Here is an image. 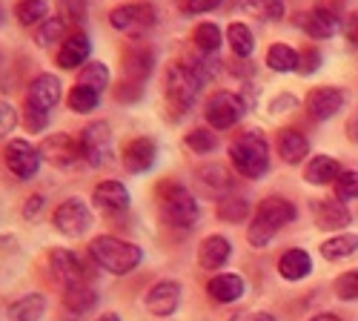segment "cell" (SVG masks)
<instances>
[{"instance_id":"6da1fadb","label":"cell","mask_w":358,"mask_h":321,"mask_svg":"<svg viewBox=\"0 0 358 321\" xmlns=\"http://www.w3.org/2000/svg\"><path fill=\"white\" fill-rule=\"evenodd\" d=\"M206 80H210L206 64L195 61V57H187L184 64H172V66L166 69V78H164L166 101H169L178 112L192 109V104L198 101L201 86H203Z\"/></svg>"},{"instance_id":"7a4b0ae2","label":"cell","mask_w":358,"mask_h":321,"mask_svg":"<svg viewBox=\"0 0 358 321\" xmlns=\"http://www.w3.org/2000/svg\"><path fill=\"white\" fill-rule=\"evenodd\" d=\"M295 221V207H292V201L281 198V195H270V198H264L258 204V210H255V218L247 229V238L252 247H266L275 236H278V229L292 224Z\"/></svg>"},{"instance_id":"3957f363","label":"cell","mask_w":358,"mask_h":321,"mask_svg":"<svg viewBox=\"0 0 358 321\" xmlns=\"http://www.w3.org/2000/svg\"><path fill=\"white\" fill-rule=\"evenodd\" d=\"M89 255L95 258L98 267H103L106 273H115V276L132 273L143 261V252L138 244L115 238V236H98L92 244H89Z\"/></svg>"},{"instance_id":"277c9868","label":"cell","mask_w":358,"mask_h":321,"mask_svg":"<svg viewBox=\"0 0 358 321\" xmlns=\"http://www.w3.org/2000/svg\"><path fill=\"white\" fill-rule=\"evenodd\" d=\"M229 161L235 172H241L244 178H261L270 169V147L261 132H244L232 141L229 147Z\"/></svg>"},{"instance_id":"5b68a950","label":"cell","mask_w":358,"mask_h":321,"mask_svg":"<svg viewBox=\"0 0 358 321\" xmlns=\"http://www.w3.org/2000/svg\"><path fill=\"white\" fill-rule=\"evenodd\" d=\"M158 198H161V210H164V218L172 224V227H192L201 215V207L195 195L175 184V181H161L158 184Z\"/></svg>"},{"instance_id":"8992f818","label":"cell","mask_w":358,"mask_h":321,"mask_svg":"<svg viewBox=\"0 0 358 321\" xmlns=\"http://www.w3.org/2000/svg\"><path fill=\"white\" fill-rule=\"evenodd\" d=\"M109 23H112V29H117V32L138 38L146 32V29H152L158 23V12L149 3H124V6L109 12Z\"/></svg>"},{"instance_id":"52a82bcc","label":"cell","mask_w":358,"mask_h":321,"mask_svg":"<svg viewBox=\"0 0 358 321\" xmlns=\"http://www.w3.org/2000/svg\"><path fill=\"white\" fill-rule=\"evenodd\" d=\"M78 143H80V155H83L86 164H92V166L106 164L109 155H112V129H109V124L95 121V124L83 127Z\"/></svg>"},{"instance_id":"ba28073f","label":"cell","mask_w":358,"mask_h":321,"mask_svg":"<svg viewBox=\"0 0 358 321\" xmlns=\"http://www.w3.org/2000/svg\"><path fill=\"white\" fill-rule=\"evenodd\" d=\"M43 164V155L38 147H32L29 141H9V147H6V166L12 175H17L20 181H29V178H35L38 169Z\"/></svg>"},{"instance_id":"9c48e42d","label":"cell","mask_w":358,"mask_h":321,"mask_svg":"<svg viewBox=\"0 0 358 321\" xmlns=\"http://www.w3.org/2000/svg\"><path fill=\"white\" fill-rule=\"evenodd\" d=\"M244 118V101L235 92H215L206 104V121L213 129H229Z\"/></svg>"},{"instance_id":"30bf717a","label":"cell","mask_w":358,"mask_h":321,"mask_svg":"<svg viewBox=\"0 0 358 321\" xmlns=\"http://www.w3.org/2000/svg\"><path fill=\"white\" fill-rule=\"evenodd\" d=\"M52 221L64 236H83L89 229V224H92V213H89V207L80 198H69L55 210Z\"/></svg>"},{"instance_id":"8fae6325","label":"cell","mask_w":358,"mask_h":321,"mask_svg":"<svg viewBox=\"0 0 358 321\" xmlns=\"http://www.w3.org/2000/svg\"><path fill=\"white\" fill-rule=\"evenodd\" d=\"M41 155H43V161L55 164L57 169H72V166L78 164V158H83V155H80V143H78L75 138L64 135V132L43 138Z\"/></svg>"},{"instance_id":"7c38bea8","label":"cell","mask_w":358,"mask_h":321,"mask_svg":"<svg viewBox=\"0 0 358 321\" xmlns=\"http://www.w3.org/2000/svg\"><path fill=\"white\" fill-rule=\"evenodd\" d=\"M49 270H52L55 281L61 284L64 290H66V287H75V284H86L83 264L78 261V255L69 252V250H61V247L52 250V252H49Z\"/></svg>"},{"instance_id":"4fadbf2b","label":"cell","mask_w":358,"mask_h":321,"mask_svg":"<svg viewBox=\"0 0 358 321\" xmlns=\"http://www.w3.org/2000/svg\"><path fill=\"white\" fill-rule=\"evenodd\" d=\"M61 101V80L55 75H38L29 83V95H26V106H35L41 112H52Z\"/></svg>"},{"instance_id":"5bb4252c","label":"cell","mask_w":358,"mask_h":321,"mask_svg":"<svg viewBox=\"0 0 358 321\" xmlns=\"http://www.w3.org/2000/svg\"><path fill=\"white\" fill-rule=\"evenodd\" d=\"M178 304H181V284L178 281H158L146 293V310L158 318L172 315L178 310Z\"/></svg>"},{"instance_id":"9a60e30c","label":"cell","mask_w":358,"mask_h":321,"mask_svg":"<svg viewBox=\"0 0 358 321\" xmlns=\"http://www.w3.org/2000/svg\"><path fill=\"white\" fill-rule=\"evenodd\" d=\"M298 26H301L310 38L327 41V38H333L338 32V15L333 9H327V6H315L307 15L298 17Z\"/></svg>"},{"instance_id":"2e32d148","label":"cell","mask_w":358,"mask_h":321,"mask_svg":"<svg viewBox=\"0 0 358 321\" xmlns=\"http://www.w3.org/2000/svg\"><path fill=\"white\" fill-rule=\"evenodd\" d=\"M341 106H344V95H341V90H336V86H318V90H313L307 95V112L315 121L333 118Z\"/></svg>"},{"instance_id":"e0dca14e","label":"cell","mask_w":358,"mask_h":321,"mask_svg":"<svg viewBox=\"0 0 358 321\" xmlns=\"http://www.w3.org/2000/svg\"><path fill=\"white\" fill-rule=\"evenodd\" d=\"M155 158H158V147H155L152 138H132L127 147H124V166L129 172H146V169H152Z\"/></svg>"},{"instance_id":"ac0fdd59","label":"cell","mask_w":358,"mask_h":321,"mask_svg":"<svg viewBox=\"0 0 358 321\" xmlns=\"http://www.w3.org/2000/svg\"><path fill=\"white\" fill-rule=\"evenodd\" d=\"M155 69V52L149 46H129L124 52V72H127V80H138L143 83Z\"/></svg>"},{"instance_id":"d6986e66","label":"cell","mask_w":358,"mask_h":321,"mask_svg":"<svg viewBox=\"0 0 358 321\" xmlns=\"http://www.w3.org/2000/svg\"><path fill=\"white\" fill-rule=\"evenodd\" d=\"M206 293H210L213 301L218 304H232L244 296V278L235 276V273H221V276H213L206 281Z\"/></svg>"},{"instance_id":"ffe728a7","label":"cell","mask_w":358,"mask_h":321,"mask_svg":"<svg viewBox=\"0 0 358 321\" xmlns=\"http://www.w3.org/2000/svg\"><path fill=\"white\" fill-rule=\"evenodd\" d=\"M313 218L321 229H344V227H350L352 213H350V207H344L341 201H315Z\"/></svg>"},{"instance_id":"44dd1931","label":"cell","mask_w":358,"mask_h":321,"mask_svg":"<svg viewBox=\"0 0 358 321\" xmlns=\"http://www.w3.org/2000/svg\"><path fill=\"white\" fill-rule=\"evenodd\" d=\"M92 201H95V207H101L103 213H127L129 210V192H127V187L121 181L98 184Z\"/></svg>"},{"instance_id":"7402d4cb","label":"cell","mask_w":358,"mask_h":321,"mask_svg":"<svg viewBox=\"0 0 358 321\" xmlns=\"http://www.w3.org/2000/svg\"><path fill=\"white\" fill-rule=\"evenodd\" d=\"M89 52H92L89 38L83 32H72V35H66L64 46L57 49V66L61 69H78L80 64H86Z\"/></svg>"},{"instance_id":"603a6c76","label":"cell","mask_w":358,"mask_h":321,"mask_svg":"<svg viewBox=\"0 0 358 321\" xmlns=\"http://www.w3.org/2000/svg\"><path fill=\"white\" fill-rule=\"evenodd\" d=\"M229 252H232V247L224 236H206L198 247V264L203 270H218L229 261Z\"/></svg>"},{"instance_id":"cb8c5ba5","label":"cell","mask_w":358,"mask_h":321,"mask_svg":"<svg viewBox=\"0 0 358 321\" xmlns=\"http://www.w3.org/2000/svg\"><path fill=\"white\" fill-rule=\"evenodd\" d=\"M278 273H281L287 281H301V278H307V276L313 273V258H310V252H307V250H298V247L287 250V252L278 258Z\"/></svg>"},{"instance_id":"d4e9b609","label":"cell","mask_w":358,"mask_h":321,"mask_svg":"<svg viewBox=\"0 0 358 321\" xmlns=\"http://www.w3.org/2000/svg\"><path fill=\"white\" fill-rule=\"evenodd\" d=\"M198 184L206 195H227L232 190V175L229 169H224L221 164H206L198 169Z\"/></svg>"},{"instance_id":"484cf974","label":"cell","mask_w":358,"mask_h":321,"mask_svg":"<svg viewBox=\"0 0 358 321\" xmlns=\"http://www.w3.org/2000/svg\"><path fill=\"white\" fill-rule=\"evenodd\" d=\"M278 152L287 164H301L310 152V141L298 129H281L278 132Z\"/></svg>"},{"instance_id":"4316f807","label":"cell","mask_w":358,"mask_h":321,"mask_svg":"<svg viewBox=\"0 0 358 321\" xmlns=\"http://www.w3.org/2000/svg\"><path fill=\"white\" fill-rule=\"evenodd\" d=\"M338 175H341V166H338V161L330 158V155H318V158H313V161L307 164V169H304V178H307L310 184H315V187L336 184V181H338Z\"/></svg>"},{"instance_id":"83f0119b","label":"cell","mask_w":358,"mask_h":321,"mask_svg":"<svg viewBox=\"0 0 358 321\" xmlns=\"http://www.w3.org/2000/svg\"><path fill=\"white\" fill-rule=\"evenodd\" d=\"M43 313H46V299L41 293H29V296L9 304L12 321H41Z\"/></svg>"},{"instance_id":"f1b7e54d","label":"cell","mask_w":358,"mask_h":321,"mask_svg":"<svg viewBox=\"0 0 358 321\" xmlns=\"http://www.w3.org/2000/svg\"><path fill=\"white\" fill-rule=\"evenodd\" d=\"M358 250V236L355 232H341V236H333L321 244V255L327 261H344L350 255H355Z\"/></svg>"},{"instance_id":"f546056e","label":"cell","mask_w":358,"mask_h":321,"mask_svg":"<svg viewBox=\"0 0 358 321\" xmlns=\"http://www.w3.org/2000/svg\"><path fill=\"white\" fill-rule=\"evenodd\" d=\"M64 304H66V310H72L75 315H80V313H89V310L98 304V293L89 284H75V287H66L64 290Z\"/></svg>"},{"instance_id":"4dcf8cb0","label":"cell","mask_w":358,"mask_h":321,"mask_svg":"<svg viewBox=\"0 0 358 321\" xmlns=\"http://www.w3.org/2000/svg\"><path fill=\"white\" fill-rule=\"evenodd\" d=\"M227 41H229L235 57H250L252 49H255V35H252V29L247 23H229Z\"/></svg>"},{"instance_id":"1f68e13d","label":"cell","mask_w":358,"mask_h":321,"mask_svg":"<svg viewBox=\"0 0 358 321\" xmlns=\"http://www.w3.org/2000/svg\"><path fill=\"white\" fill-rule=\"evenodd\" d=\"M266 66L275 72H295L298 69V52L287 43H273L266 52Z\"/></svg>"},{"instance_id":"d6a6232c","label":"cell","mask_w":358,"mask_h":321,"mask_svg":"<svg viewBox=\"0 0 358 321\" xmlns=\"http://www.w3.org/2000/svg\"><path fill=\"white\" fill-rule=\"evenodd\" d=\"M35 41H38V46H55V43L66 41V23H64V17L55 15V17L43 20V23H38Z\"/></svg>"},{"instance_id":"836d02e7","label":"cell","mask_w":358,"mask_h":321,"mask_svg":"<svg viewBox=\"0 0 358 321\" xmlns=\"http://www.w3.org/2000/svg\"><path fill=\"white\" fill-rule=\"evenodd\" d=\"M98 104H101V92L98 90H92V86H83V83L72 86V92H69V109L86 115V112L98 109Z\"/></svg>"},{"instance_id":"e575fe53","label":"cell","mask_w":358,"mask_h":321,"mask_svg":"<svg viewBox=\"0 0 358 321\" xmlns=\"http://www.w3.org/2000/svg\"><path fill=\"white\" fill-rule=\"evenodd\" d=\"M15 15L23 26H38L46 20L49 15V3L46 0H20V3L15 6Z\"/></svg>"},{"instance_id":"d590c367","label":"cell","mask_w":358,"mask_h":321,"mask_svg":"<svg viewBox=\"0 0 358 321\" xmlns=\"http://www.w3.org/2000/svg\"><path fill=\"white\" fill-rule=\"evenodd\" d=\"M192 43L201 49V52H206V55H215L218 52V46H221V29L215 26V23H198L195 26V32H192Z\"/></svg>"},{"instance_id":"8d00e7d4","label":"cell","mask_w":358,"mask_h":321,"mask_svg":"<svg viewBox=\"0 0 358 321\" xmlns=\"http://www.w3.org/2000/svg\"><path fill=\"white\" fill-rule=\"evenodd\" d=\"M250 215V204H247V198H241V195H227L221 204H218V218L221 221H227V224H238V221H244Z\"/></svg>"},{"instance_id":"74e56055","label":"cell","mask_w":358,"mask_h":321,"mask_svg":"<svg viewBox=\"0 0 358 321\" xmlns=\"http://www.w3.org/2000/svg\"><path fill=\"white\" fill-rule=\"evenodd\" d=\"M247 12L258 20H281L284 17V0H247Z\"/></svg>"},{"instance_id":"f35d334b","label":"cell","mask_w":358,"mask_h":321,"mask_svg":"<svg viewBox=\"0 0 358 321\" xmlns=\"http://www.w3.org/2000/svg\"><path fill=\"white\" fill-rule=\"evenodd\" d=\"M78 83H83V86H92V90H106L109 86V69L103 66V64H89L86 69H80V78H78Z\"/></svg>"},{"instance_id":"ab89813d","label":"cell","mask_w":358,"mask_h":321,"mask_svg":"<svg viewBox=\"0 0 358 321\" xmlns=\"http://www.w3.org/2000/svg\"><path fill=\"white\" fill-rule=\"evenodd\" d=\"M187 147L198 155H206V152H213L218 147V138L213 135V129H192L187 135Z\"/></svg>"},{"instance_id":"60d3db41","label":"cell","mask_w":358,"mask_h":321,"mask_svg":"<svg viewBox=\"0 0 358 321\" xmlns=\"http://www.w3.org/2000/svg\"><path fill=\"white\" fill-rule=\"evenodd\" d=\"M333 290H336V296L341 301H358V270H350V273L338 276Z\"/></svg>"},{"instance_id":"b9f144b4","label":"cell","mask_w":358,"mask_h":321,"mask_svg":"<svg viewBox=\"0 0 358 321\" xmlns=\"http://www.w3.org/2000/svg\"><path fill=\"white\" fill-rule=\"evenodd\" d=\"M336 195H338V201H355L358 198V169H347L338 175Z\"/></svg>"},{"instance_id":"7bdbcfd3","label":"cell","mask_w":358,"mask_h":321,"mask_svg":"<svg viewBox=\"0 0 358 321\" xmlns=\"http://www.w3.org/2000/svg\"><path fill=\"white\" fill-rule=\"evenodd\" d=\"M61 17L64 23H83L86 20V0H61Z\"/></svg>"},{"instance_id":"ee69618b","label":"cell","mask_w":358,"mask_h":321,"mask_svg":"<svg viewBox=\"0 0 358 321\" xmlns=\"http://www.w3.org/2000/svg\"><path fill=\"white\" fill-rule=\"evenodd\" d=\"M23 124L29 132H43L46 124H49V115L35 109V106H23Z\"/></svg>"},{"instance_id":"f6af8a7d","label":"cell","mask_w":358,"mask_h":321,"mask_svg":"<svg viewBox=\"0 0 358 321\" xmlns=\"http://www.w3.org/2000/svg\"><path fill=\"white\" fill-rule=\"evenodd\" d=\"M321 69V52L318 49H304L301 55H298V69L295 72H301V75H313Z\"/></svg>"},{"instance_id":"bcb514c9","label":"cell","mask_w":358,"mask_h":321,"mask_svg":"<svg viewBox=\"0 0 358 321\" xmlns=\"http://www.w3.org/2000/svg\"><path fill=\"white\" fill-rule=\"evenodd\" d=\"M15 127H17V112H15V106L6 104V101H0V138H6Z\"/></svg>"},{"instance_id":"7dc6e473","label":"cell","mask_w":358,"mask_h":321,"mask_svg":"<svg viewBox=\"0 0 358 321\" xmlns=\"http://www.w3.org/2000/svg\"><path fill=\"white\" fill-rule=\"evenodd\" d=\"M221 3H224V0H181V9L187 15H203V12H213Z\"/></svg>"},{"instance_id":"c3c4849f","label":"cell","mask_w":358,"mask_h":321,"mask_svg":"<svg viewBox=\"0 0 358 321\" xmlns=\"http://www.w3.org/2000/svg\"><path fill=\"white\" fill-rule=\"evenodd\" d=\"M141 86H143V83H138V80H127V83L117 86L115 98L121 101V104H132V101H138V98H141Z\"/></svg>"},{"instance_id":"681fc988","label":"cell","mask_w":358,"mask_h":321,"mask_svg":"<svg viewBox=\"0 0 358 321\" xmlns=\"http://www.w3.org/2000/svg\"><path fill=\"white\" fill-rule=\"evenodd\" d=\"M43 210V195H32L26 201V207H23V215L26 218H38V213Z\"/></svg>"},{"instance_id":"f907efd6","label":"cell","mask_w":358,"mask_h":321,"mask_svg":"<svg viewBox=\"0 0 358 321\" xmlns=\"http://www.w3.org/2000/svg\"><path fill=\"white\" fill-rule=\"evenodd\" d=\"M344 29H347V41H350L352 46H358V12H352V15L347 17Z\"/></svg>"},{"instance_id":"816d5d0a","label":"cell","mask_w":358,"mask_h":321,"mask_svg":"<svg viewBox=\"0 0 358 321\" xmlns=\"http://www.w3.org/2000/svg\"><path fill=\"white\" fill-rule=\"evenodd\" d=\"M347 135H350L352 141H358V115H355V118L347 124Z\"/></svg>"},{"instance_id":"f5cc1de1","label":"cell","mask_w":358,"mask_h":321,"mask_svg":"<svg viewBox=\"0 0 358 321\" xmlns=\"http://www.w3.org/2000/svg\"><path fill=\"white\" fill-rule=\"evenodd\" d=\"M310 321H341V318L333 315V313H321V315H315V318H310Z\"/></svg>"},{"instance_id":"db71d44e","label":"cell","mask_w":358,"mask_h":321,"mask_svg":"<svg viewBox=\"0 0 358 321\" xmlns=\"http://www.w3.org/2000/svg\"><path fill=\"white\" fill-rule=\"evenodd\" d=\"M252 321H278L273 313H258V315H252Z\"/></svg>"},{"instance_id":"11a10c76","label":"cell","mask_w":358,"mask_h":321,"mask_svg":"<svg viewBox=\"0 0 358 321\" xmlns=\"http://www.w3.org/2000/svg\"><path fill=\"white\" fill-rule=\"evenodd\" d=\"M98 321H121V315H115V313H106V315H101Z\"/></svg>"},{"instance_id":"9f6ffc18","label":"cell","mask_w":358,"mask_h":321,"mask_svg":"<svg viewBox=\"0 0 358 321\" xmlns=\"http://www.w3.org/2000/svg\"><path fill=\"white\" fill-rule=\"evenodd\" d=\"M3 17H6V15H3V6H0V23H3Z\"/></svg>"},{"instance_id":"6f0895ef","label":"cell","mask_w":358,"mask_h":321,"mask_svg":"<svg viewBox=\"0 0 358 321\" xmlns=\"http://www.w3.org/2000/svg\"><path fill=\"white\" fill-rule=\"evenodd\" d=\"M0 69H3V55H0Z\"/></svg>"}]
</instances>
